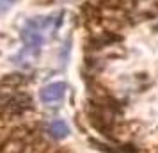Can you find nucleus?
<instances>
[{
    "mask_svg": "<svg viewBox=\"0 0 158 153\" xmlns=\"http://www.w3.org/2000/svg\"><path fill=\"white\" fill-rule=\"evenodd\" d=\"M66 95V84L64 82H53L48 84L46 87L41 89V102L44 105H55L60 103Z\"/></svg>",
    "mask_w": 158,
    "mask_h": 153,
    "instance_id": "nucleus-3",
    "label": "nucleus"
},
{
    "mask_svg": "<svg viewBox=\"0 0 158 153\" xmlns=\"http://www.w3.org/2000/svg\"><path fill=\"white\" fill-rule=\"evenodd\" d=\"M60 25V15H50L44 18H34L27 22L22 30V39L25 45V50L16 57V64H25V61L30 62L39 53L41 45L57 30Z\"/></svg>",
    "mask_w": 158,
    "mask_h": 153,
    "instance_id": "nucleus-1",
    "label": "nucleus"
},
{
    "mask_svg": "<svg viewBox=\"0 0 158 153\" xmlns=\"http://www.w3.org/2000/svg\"><path fill=\"white\" fill-rule=\"evenodd\" d=\"M48 134H50L53 139H64L68 134H69V126L62 121V119H53L50 125H48Z\"/></svg>",
    "mask_w": 158,
    "mask_h": 153,
    "instance_id": "nucleus-4",
    "label": "nucleus"
},
{
    "mask_svg": "<svg viewBox=\"0 0 158 153\" xmlns=\"http://www.w3.org/2000/svg\"><path fill=\"white\" fill-rule=\"evenodd\" d=\"M13 2H15V0H0V13L7 11V9L13 6Z\"/></svg>",
    "mask_w": 158,
    "mask_h": 153,
    "instance_id": "nucleus-5",
    "label": "nucleus"
},
{
    "mask_svg": "<svg viewBox=\"0 0 158 153\" xmlns=\"http://www.w3.org/2000/svg\"><path fill=\"white\" fill-rule=\"evenodd\" d=\"M30 105H32L30 96L23 95V93L11 91V93H4V95L0 96V110H4L7 114L25 112L27 109H30Z\"/></svg>",
    "mask_w": 158,
    "mask_h": 153,
    "instance_id": "nucleus-2",
    "label": "nucleus"
}]
</instances>
